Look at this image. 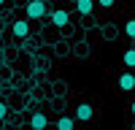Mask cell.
Masks as SVG:
<instances>
[{
  "label": "cell",
  "instance_id": "cell-9",
  "mask_svg": "<svg viewBox=\"0 0 135 130\" xmlns=\"http://www.w3.org/2000/svg\"><path fill=\"white\" fill-rule=\"evenodd\" d=\"M124 65H127V68H135V49L124 52Z\"/></svg>",
  "mask_w": 135,
  "mask_h": 130
},
{
  "label": "cell",
  "instance_id": "cell-4",
  "mask_svg": "<svg viewBox=\"0 0 135 130\" xmlns=\"http://www.w3.org/2000/svg\"><path fill=\"white\" fill-rule=\"evenodd\" d=\"M119 87H122V90H124V92H130V90H135V73H122L119 76Z\"/></svg>",
  "mask_w": 135,
  "mask_h": 130
},
{
  "label": "cell",
  "instance_id": "cell-11",
  "mask_svg": "<svg viewBox=\"0 0 135 130\" xmlns=\"http://www.w3.org/2000/svg\"><path fill=\"white\" fill-rule=\"evenodd\" d=\"M6 114H8V106H6L3 100H0V119H6Z\"/></svg>",
  "mask_w": 135,
  "mask_h": 130
},
{
  "label": "cell",
  "instance_id": "cell-10",
  "mask_svg": "<svg viewBox=\"0 0 135 130\" xmlns=\"http://www.w3.org/2000/svg\"><path fill=\"white\" fill-rule=\"evenodd\" d=\"M124 32H127V38H135V19H130V22H127Z\"/></svg>",
  "mask_w": 135,
  "mask_h": 130
},
{
  "label": "cell",
  "instance_id": "cell-12",
  "mask_svg": "<svg viewBox=\"0 0 135 130\" xmlns=\"http://www.w3.org/2000/svg\"><path fill=\"white\" fill-rule=\"evenodd\" d=\"M97 3H100V6H103V8H111V6H114V3H116V0H97Z\"/></svg>",
  "mask_w": 135,
  "mask_h": 130
},
{
  "label": "cell",
  "instance_id": "cell-6",
  "mask_svg": "<svg viewBox=\"0 0 135 130\" xmlns=\"http://www.w3.org/2000/svg\"><path fill=\"white\" fill-rule=\"evenodd\" d=\"M92 8H95V0H76V11L81 16H89L92 14Z\"/></svg>",
  "mask_w": 135,
  "mask_h": 130
},
{
  "label": "cell",
  "instance_id": "cell-2",
  "mask_svg": "<svg viewBox=\"0 0 135 130\" xmlns=\"http://www.w3.org/2000/svg\"><path fill=\"white\" fill-rule=\"evenodd\" d=\"M11 32H14L16 38H27V35H30V25L19 19V22H14V25H11Z\"/></svg>",
  "mask_w": 135,
  "mask_h": 130
},
{
  "label": "cell",
  "instance_id": "cell-13",
  "mask_svg": "<svg viewBox=\"0 0 135 130\" xmlns=\"http://www.w3.org/2000/svg\"><path fill=\"white\" fill-rule=\"evenodd\" d=\"M130 108H132V117H135V100H132V106H130Z\"/></svg>",
  "mask_w": 135,
  "mask_h": 130
},
{
  "label": "cell",
  "instance_id": "cell-14",
  "mask_svg": "<svg viewBox=\"0 0 135 130\" xmlns=\"http://www.w3.org/2000/svg\"><path fill=\"white\" fill-rule=\"evenodd\" d=\"M3 3H6V0H0V6H3Z\"/></svg>",
  "mask_w": 135,
  "mask_h": 130
},
{
  "label": "cell",
  "instance_id": "cell-1",
  "mask_svg": "<svg viewBox=\"0 0 135 130\" xmlns=\"http://www.w3.org/2000/svg\"><path fill=\"white\" fill-rule=\"evenodd\" d=\"M46 14H49V8L43 0H27V19H41Z\"/></svg>",
  "mask_w": 135,
  "mask_h": 130
},
{
  "label": "cell",
  "instance_id": "cell-7",
  "mask_svg": "<svg viewBox=\"0 0 135 130\" xmlns=\"http://www.w3.org/2000/svg\"><path fill=\"white\" fill-rule=\"evenodd\" d=\"M46 125H49L46 114H32V117H30V127H32V130H43Z\"/></svg>",
  "mask_w": 135,
  "mask_h": 130
},
{
  "label": "cell",
  "instance_id": "cell-3",
  "mask_svg": "<svg viewBox=\"0 0 135 130\" xmlns=\"http://www.w3.org/2000/svg\"><path fill=\"white\" fill-rule=\"evenodd\" d=\"M92 106L89 103H81V106H76V119H81V122H89V119H92Z\"/></svg>",
  "mask_w": 135,
  "mask_h": 130
},
{
  "label": "cell",
  "instance_id": "cell-5",
  "mask_svg": "<svg viewBox=\"0 0 135 130\" xmlns=\"http://www.w3.org/2000/svg\"><path fill=\"white\" fill-rule=\"evenodd\" d=\"M49 16H51V22L57 27H65L68 22H70V16H68V11H49Z\"/></svg>",
  "mask_w": 135,
  "mask_h": 130
},
{
  "label": "cell",
  "instance_id": "cell-8",
  "mask_svg": "<svg viewBox=\"0 0 135 130\" xmlns=\"http://www.w3.org/2000/svg\"><path fill=\"white\" fill-rule=\"evenodd\" d=\"M57 130H73V117H60Z\"/></svg>",
  "mask_w": 135,
  "mask_h": 130
}]
</instances>
